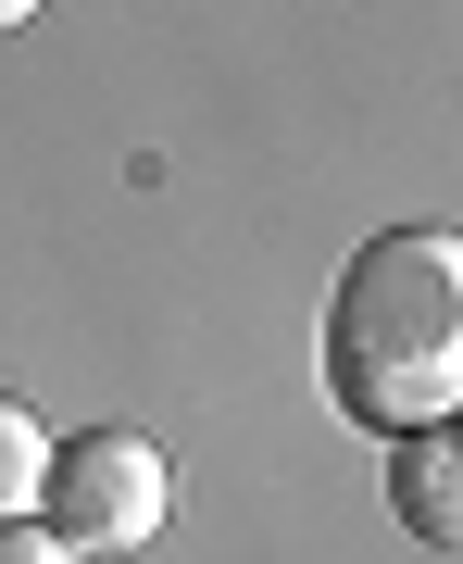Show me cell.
Listing matches in <instances>:
<instances>
[{
	"instance_id": "cell-4",
	"label": "cell",
	"mask_w": 463,
	"mask_h": 564,
	"mask_svg": "<svg viewBox=\"0 0 463 564\" xmlns=\"http://www.w3.org/2000/svg\"><path fill=\"white\" fill-rule=\"evenodd\" d=\"M38 477H51V440H38V414L0 389V514H38Z\"/></svg>"
},
{
	"instance_id": "cell-2",
	"label": "cell",
	"mask_w": 463,
	"mask_h": 564,
	"mask_svg": "<svg viewBox=\"0 0 463 564\" xmlns=\"http://www.w3.org/2000/svg\"><path fill=\"white\" fill-rule=\"evenodd\" d=\"M163 514H176V464L139 426H76L38 477V527L63 552H151Z\"/></svg>"
},
{
	"instance_id": "cell-6",
	"label": "cell",
	"mask_w": 463,
	"mask_h": 564,
	"mask_svg": "<svg viewBox=\"0 0 463 564\" xmlns=\"http://www.w3.org/2000/svg\"><path fill=\"white\" fill-rule=\"evenodd\" d=\"M25 13H38V0H0V25H25Z\"/></svg>"
},
{
	"instance_id": "cell-5",
	"label": "cell",
	"mask_w": 463,
	"mask_h": 564,
	"mask_svg": "<svg viewBox=\"0 0 463 564\" xmlns=\"http://www.w3.org/2000/svg\"><path fill=\"white\" fill-rule=\"evenodd\" d=\"M0 564H76V552H63L38 514H0Z\"/></svg>"
},
{
	"instance_id": "cell-1",
	"label": "cell",
	"mask_w": 463,
	"mask_h": 564,
	"mask_svg": "<svg viewBox=\"0 0 463 564\" xmlns=\"http://www.w3.org/2000/svg\"><path fill=\"white\" fill-rule=\"evenodd\" d=\"M326 402L376 440L463 414V239L388 226L326 289Z\"/></svg>"
},
{
	"instance_id": "cell-3",
	"label": "cell",
	"mask_w": 463,
	"mask_h": 564,
	"mask_svg": "<svg viewBox=\"0 0 463 564\" xmlns=\"http://www.w3.org/2000/svg\"><path fill=\"white\" fill-rule=\"evenodd\" d=\"M388 514H401L426 552H463V414L388 440Z\"/></svg>"
}]
</instances>
